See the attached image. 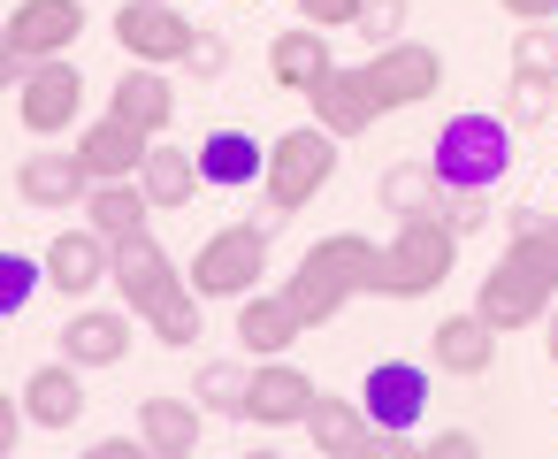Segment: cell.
Returning <instances> with one entry per match:
<instances>
[{
	"label": "cell",
	"instance_id": "obj_1",
	"mask_svg": "<svg viewBox=\"0 0 558 459\" xmlns=\"http://www.w3.org/2000/svg\"><path fill=\"white\" fill-rule=\"evenodd\" d=\"M116 291H123V306L161 337V345H199V283L192 276H177V261L146 238V230H131V238H116Z\"/></svg>",
	"mask_w": 558,
	"mask_h": 459
},
{
	"label": "cell",
	"instance_id": "obj_2",
	"mask_svg": "<svg viewBox=\"0 0 558 459\" xmlns=\"http://www.w3.org/2000/svg\"><path fill=\"white\" fill-rule=\"evenodd\" d=\"M375 276H383V245H367L360 230H329V238H314V245L299 253V268L283 276V299L299 306L306 329H322V322H337L360 291H375Z\"/></svg>",
	"mask_w": 558,
	"mask_h": 459
},
{
	"label": "cell",
	"instance_id": "obj_3",
	"mask_svg": "<svg viewBox=\"0 0 558 459\" xmlns=\"http://www.w3.org/2000/svg\"><path fill=\"white\" fill-rule=\"evenodd\" d=\"M558 306V238H550V222L543 230H520L512 245H505V261L482 276V291H474V314L497 329V337H512V329H527V322H543Z\"/></svg>",
	"mask_w": 558,
	"mask_h": 459
},
{
	"label": "cell",
	"instance_id": "obj_4",
	"mask_svg": "<svg viewBox=\"0 0 558 459\" xmlns=\"http://www.w3.org/2000/svg\"><path fill=\"white\" fill-rule=\"evenodd\" d=\"M451 268H459V230L444 222V207H428V215H405L398 238L383 245L375 291L383 299H428V291L451 283Z\"/></svg>",
	"mask_w": 558,
	"mask_h": 459
},
{
	"label": "cell",
	"instance_id": "obj_5",
	"mask_svg": "<svg viewBox=\"0 0 558 459\" xmlns=\"http://www.w3.org/2000/svg\"><path fill=\"white\" fill-rule=\"evenodd\" d=\"M428 161H436L444 192H489L512 169V123L505 116H482V108L474 116H451L436 131V146H428Z\"/></svg>",
	"mask_w": 558,
	"mask_h": 459
},
{
	"label": "cell",
	"instance_id": "obj_6",
	"mask_svg": "<svg viewBox=\"0 0 558 459\" xmlns=\"http://www.w3.org/2000/svg\"><path fill=\"white\" fill-rule=\"evenodd\" d=\"M85 32V0H16L9 9V32H0V77L24 85L39 62L70 55Z\"/></svg>",
	"mask_w": 558,
	"mask_h": 459
},
{
	"label": "cell",
	"instance_id": "obj_7",
	"mask_svg": "<svg viewBox=\"0 0 558 459\" xmlns=\"http://www.w3.org/2000/svg\"><path fill=\"white\" fill-rule=\"evenodd\" d=\"M337 146H344V138L322 131V123H314V131H306V123L283 131V138L268 146V177H260V184H268V207H276V215H299L306 200H322V184L337 177Z\"/></svg>",
	"mask_w": 558,
	"mask_h": 459
},
{
	"label": "cell",
	"instance_id": "obj_8",
	"mask_svg": "<svg viewBox=\"0 0 558 459\" xmlns=\"http://www.w3.org/2000/svg\"><path fill=\"white\" fill-rule=\"evenodd\" d=\"M260 276H268V222H230L192 253L199 299H253Z\"/></svg>",
	"mask_w": 558,
	"mask_h": 459
},
{
	"label": "cell",
	"instance_id": "obj_9",
	"mask_svg": "<svg viewBox=\"0 0 558 459\" xmlns=\"http://www.w3.org/2000/svg\"><path fill=\"white\" fill-rule=\"evenodd\" d=\"M192 16L177 9V0H123V9H116V47L131 55V62H184L192 55Z\"/></svg>",
	"mask_w": 558,
	"mask_h": 459
},
{
	"label": "cell",
	"instance_id": "obj_10",
	"mask_svg": "<svg viewBox=\"0 0 558 459\" xmlns=\"http://www.w3.org/2000/svg\"><path fill=\"white\" fill-rule=\"evenodd\" d=\"M77 116H85V77H77V62H70V55L39 62V70L16 85V123H24L32 138H62Z\"/></svg>",
	"mask_w": 558,
	"mask_h": 459
},
{
	"label": "cell",
	"instance_id": "obj_11",
	"mask_svg": "<svg viewBox=\"0 0 558 459\" xmlns=\"http://www.w3.org/2000/svg\"><path fill=\"white\" fill-rule=\"evenodd\" d=\"M367 77H375L383 108L398 116V108H421V100H436V93H444V55H436V47H421V39H390V47H375V55H367Z\"/></svg>",
	"mask_w": 558,
	"mask_h": 459
},
{
	"label": "cell",
	"instance_id": "obj_12",
	"mask_svg": "<svg viewBox=\"0 0 558 459\" xmlns=\"http://www.w3.org/2000/svg\"><path fill=\"white\" fill-rule=\"evenodd\" d=\"M306 108H314V123L337 131V138H367V131L390 116L383 93H375V77H367V62H360V70H329V77L306 93Z\"/></svg>",
	"mask_w": 558,
	"mask_h": 459
},
{
	"label": "cell",
	"instance_id": "obj_13",
	"mask_svg": "<svg viewBox=\"0 0 558 459\" xmlns=\"http://www.w3.org/2000/svg\"><path fill=\"white\" fill-rule=\"evenodd\" d=\"M47 283L62 291V299H93L100 283H116V245L85 222V230H62L54 245H47Z\"/></svg>",
	"mask_w": 558,
	"mask_h": 459
},
{
	"label": "cell",
	"instance_id": "obj_14",
	"mask_svg": "<svg viewBox=\"0 0 558 459\" xmlns=\"http://www.w3.org/2000/svg\"><path fill=\"white\" fill-rule=\"evenodd\" d=\"M314 375L306 367H291L283 352L276 360H260L253 367V390H245V421H260V428H291V421H306L314 413Z\"/></svg>",
	"mask_w": 558,
	"mask_h": 459
},
{
	"label": "cell",
	"instance_id": "obj_15",
	"mask_svg": "<svg viewBox=\"0 0 558 459\" xmlns=\"http://www.w3.org/2000/svg\"><path fill=\"white\" fill-rule=\"evenodd\" d=\"M360 406H367L375 428H413V421L428 413V367H413V360H383V367H367Z\"/></svg>",
	"mask_w": 558,
	"mask_h": 459
},
{
	"label": "cell",
	"instance_id": "obj_16",
	"mask_svg": "<svg viewBox=\"0 0 558 459\" xmlns=\"http://www.w3.org/2000/svg\"><path fill=\"white\" fill-rule=\"evenodd\" d=\"M85 192H93L85 154H24V161H16V200H32V207H47V215L85 207Z\"/></svg>",
	"mask_w": 558,
	"mask_h": 459
},
{
	"label": "cell",
	"instance_id": "obj_17",
	"mask_svg": "<svg viewBox=\"0 0 558 459\" xmlns=\"http://www.w3.org/2000/svg\"><path fill=\"white\" fill-rule=\"evenodd\" d=\"M131 352V306H77L62 322V360L77 367H123Z\"/></svg>",
	"mask_w": 558,
	"mask_h": 459
},
{
	"label": "cell",
	"instance_id": "obj_18",
	"mask_svg": "<svg viewBox=\"0 0 558 459\" xmlns=\"http://www.w3.org/2000/svg\"><path fill=\"white\" fill-rule=\"evenodd\" d=\"M199 398H177V390H146L138 398V436L154 459H192L199 451Z\"/></svg>",
	"mask_w": 558,
	"mask_h": 459
},
{
	"label": "cell",
	"instance_id": "obj_19",
	"mask_svg": "<svg viewBox=\"0 0 558 459\" xmlns=\"http://www.w3.org/2000/svg\"><path fill=\"white\" fill-rule=\"evenodd\" d=\"M77 154H85V169H93V184H108V177H138V169H146V154H154V138H146L138 123H123V116L108 108L100 123H85V138H77Z\"/></svg>",
	"mask_w": 558,
	"mask_h": 459
},
{
	"label": "cell",
	"instance_id": "obj_20",
	"mask_svg": "<svg viewBox=\"0 0 558 459\" xmlns=\"http://www.w3.org/2000/svg\"><path fill=\"white\" fill-rule=\"evenodd\" d=\"M306 436H314V451H329V459H367L375 444H383V428L367 421V406L360 398H314V413H306Z\"/></svg>",
	"mask_w": 558,
	"mask_h": 459
},
{
	"label": "cell",
	"instance_id": "obj_21",
	"mask_svg": "<svg viewBox=\"0 0 558 459\" xmlns=\"http://www.w3.org/2000/svg\"><path fill=\"white\" fill-rule=\"evenodd\" d=\"M329 70H337V62H329V32H322V24L299 16V32H276V47H268V77H276V93H314Z\"/></svg>",
	"mask_w": 558,
	"mask_h": 459
},
{
	"label": "cell",
	"instance_id": "obj_22",
	"mask_svg": "<svg viewBox=\"0 0 558 459\" xmlns=\"http://www.w3.org/2000/svg\"><path fill=\"white\" fill-rule=\"evenodd\" d=\"M108 108H116L123 123H138L146 138H169V123H177V85L161 77V62H138V70H123V85L108 93Z\"/></svg>",
	"mask_w": 558,
	"mask_h": 459
},
{
	"label": "cell",
	"instance_id": "obj_23",
	"mask_svg": "<svg viewBox=\"0 0 558 459\" xmlns=\"http://www.w3.org/2000/svg\"><path fill=\"white\" fill-rule=\"evenodd\" d=\"M428 360L444 367V375H489L497 367V329L482 322V314H444L436 322V337H428Z\"/></svg>",
	"mask_w": 558,
	"mask_h": 459
},
{
	"label": "cell",
	"instance_id": "obj_24",
	"mask_svg": "<svg viewBox=\"0 0 558 459\" xmlns=\"http://www.w3.org/2000/svg\"><path fill=\"white\" fill-rule=\"evenodd\" d=\"M85 367L77 360H47V367H32V383H24V413H32V428H77L85 421V383H77Z\"/></svg>",
	"mask_w": 558,
	"mask_h": 459
},
{
	"label": "cell",
	"instance_id": "obj_25",
	"mask_svg": "<svg viewBox=\"0 0 558 459\" xmlns=\"http://www.w3.org/2000/svg\"><path fill=\"white\" fill-rule=\"evenodd\" d=\"M138 184H146V200H154V215H177V207H192V200L207 192V169H199V154H184V146H169V138H154V154H146V169H138Z\"/></svg>",
	"mask_w": 558,
	"mask_h": 459
},
{
	"label": "cell",
	"instance_id": "obj_26",
	"mask_svg": "<svg viewBox=\"0 0 558 459\" xmlns=\"http://www.w3.org/2000/svg\"><path fill=\"white\" fill-rule=\"evenodd\" d=\"M199 169H207V184L245 192V184L268 177V146H260L253 131H207V138H199Z\"/></svg>",
	"mask_w": 558,
	"mask_h": 459
},
{
	"label": "cell",
	"instance_id": "obj_27",
	"mask_svg": "<svg viewBox=\"0 0 558 459\" xmlns=\"http://www.w3.org/2000/svg\"><path fill=\"white\" fill-rule=\"evenodd\" d=\"M238 337H245V352L253 360H276V352H291L299 337H306V322H299V306L276 291V299H238Z\"/></svg>",
	"mask_w": 558,
	"mask_h": 459
},
{
	"label": "cell",
	"instance_id": "obj_28",
	"mask_svg": "<svg viewBox=\"0 0 558 459\" xmlns=\"http://www.w3.org/2000/svg\"><path fill=\"white\" fill-rule=\"evenodd\" d=\"M77 215H85V222H93V230L116 245V238L146 230L154 200H146V184H138V177H108V184H93V192H85V207H77Z\"/></svg>",
	"mask_w": 558,
	"mask_h": 459
},
{
	"label": "cell",
	"instance_id": "obj_29",
	"mask_svg": "<svg viewBox=\"0 0 558 459\" xmlns=\"http://www.w3.org/2000/svg\"><path fill=\"white\" fill-rule=\"evenodd\" d=\"M383 207H390L398 222L444 207V177H436V161H398V169H383Z\"/></svg>",
	"mask_w": 558,
	"mask_h": 459
},
{
	"label": "cell",
	"instance_id": "obj_30",
	"mask_svg": "<svg viewBox=\"0 0 558 459\" xmlns=\"http://www.w3.org/2000/svg\"><path fill=\"white\" fill-rule=\"evenodd\" d=\"M550 108H558V77H550V70H512L505 123H512V131H535V123H550Z\"/></svg>",
	"mask_w": 558,
	"mask_h": 459
},
{
	"label": "cell",
	"instance_id": "obj_31",
	"mask_svg": "<svg viewBox=\"0 0 558 459\" xmlns=\"http://www.w3.org/2000/svg\"><path fill=\"white\" fill-rule=\"evenodd\" d=\"M245 390H253L245 360H207V367H199V383H192V398H199L207 413H245Z\"/></svg>",
	"mask_w": 558,
	"mask_h": 459
},
{
	"label": "cell",
	"instance_id": "obj_32",
	"mask_svg": "<svg viewBox=\"0 0 558 459\" xmlns=\"http://www.w3.org/2000/svg\"><path fill=\"white\" fill-rule=\"evenodd\" d=\"M39 268H47V261H32V253H0V314H24V306H32V291L47 283Z\"/></svg>",
	"mask_w": 558,
	"mask_h": 459
},
{
	"label": "cell",
	"instance_id": "obj_33",
	"mask_svg": "<svg viewBox=\"0 0 558 459\" xmlns=\"http://www.w3.org/2000/svg\"><path fill=\"white\" fill-rule=\"evenodd\" d=\"M512 70H550V77H558V32H550V24H527V32L512 39Z\"/></svg>",
	"mask_w": 558,
	"mask_h": 459
},
{
	"label": "cell",
	"instance_id": "obj_34",
	"mask_svg": "<svg viewBox=\"0 0 558 459\" xmlns=\"http://www.w3.org/2000/svg\"><path fill=\"white\" fill-rule=\"evenodd\" d=\"M230 70V47H222V32H192V55H184V77H199V85H215Z\"/></svg>",
	"mask_w": 558,
	"mask_h": 459
},
{
	"label": "cell",
	"instance_id": "obj_35",
	"mask_svg": "<svg viewBox=\"0 0 558 459\" xmlns=\"http://www.w3.org/2000/svg\"><path fill=\"white\" fill-rule=\"evenodd\" d=\"M405 0H367V16H360V32H367V47H390L398 32H405Z\"/></svg>",
	"mask_w": 558,
	"mask_h": 459
},
{
	"label": "cell",
	"instance_id": "obj_36",
	"mask_svg": "<svg viewBox=\"0 0 558 459\" xmlns=\"http://www.w3.org/2000/svg\"><path fill=\"white\" fill-rule=\"evenodd\" d=\"M299 16H306V24H322V32H344V24H360V16H367V0H299Z\"/></svg>",
	"mask_w": 558,
	"mask_h": 459
},
{
	"label": "cell",
	"instance_id": "obj_37",
	"mask_svg": "<svg viewBox=\"0 0 558 459\" xmlns=\"http://www.w3.org/2000/svg\"><path fill=\"white\" fill-rule=\"evenodd\" d=\"M444 222L466 238V230H482L489 222V192H444Z\"/></svg>",
	"mask_w": 558,
	"mask_h": 459
},
{
	"label": "cell",
	"instance_id": "obj_38",
	"mask_svg": "<svg viewBox=\"0 0 558 459\" xmlns=\"http://www.w3.org/2000/svg\"><path fill=\"white\" fill-rule=\"evenodd\" d=\"M428 451L436 459H474V436L466 428H444V436H428Z\"/></svg>",
	"mask_w": 558,
	"mask_h": 459
},
{
	"label": "cell",
	"instance_id": "obj_39",
	"mask_svg": "<svg viewBox=\"0 0 558 459\" xmlns=\"http://www.w3.org/2000/svg\"><path fill=\"white\" fill-rule=\"evenodd\" d=\"M505 16H512V24H550L558 0H505Z\"/></svg>",
	"mask_w": 558,
	"mask_h": 459
},
{
	"label": "cell",
	"instance_id": "obj_40",
	"mask_svg": "<svg viewBox=\"0 0 558 459\" xmlns=\"http://www.w3.org/2000/svg\"><path fill=\"white\" fill-rule=\"evenodd\" d=\"M138 451H146V436H138V444H123V436H100V444H93V459H138Z\"/></svg>",
	"mask_w": 558,
	"mask_h": 459
},
{
	"label": "cell",
	"instance_id": "obj_41",
	"mask_svg": "<svg viewBox=\"0 0 558 459\" xmlns=\"http://www.w3.org/2000/svg\"><path fill=\"white\" fill-rule=\"evenodd\" d=\"M543 360H550V375H558V306H550V337H543Z\"/></svg>",
	"mask_w": 558,
	"mask_h": 459
},
{
	"label": "cell",
	"instance_id": "obj_42",
	"mask_svg": "<svg viewBox=\"0 0 558 459\" xmlns=\"http://www.w3.org/2000/svg\"><path fill=\"white\" fill-rule=\"evenodd\" d=\"M550 238H558V207H550Z\"/></svg>",
	"mask_w": 558,
	"mask_h": 459
}]
</instances>
